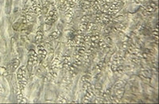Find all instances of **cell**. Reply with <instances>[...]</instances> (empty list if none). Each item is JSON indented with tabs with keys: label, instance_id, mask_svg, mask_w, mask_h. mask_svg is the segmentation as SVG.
<instances>
[{
	"label": "cell",
	"instance_id": "cell-1",
	"mask_svg": "<svg viewBox=\"0 0 159 104\" xmlns=\"http://www.w3.org/2000/svg\"><path fill=\"white\" fill-rule=\"evenodd\" d=\"M126 83L124 80H118L112 89V93L110 94L111 101L112 102H119L125 92Z\"/></svg>",
	"mask_w": 159,
	"mask_h": 104
},
{
	"label": "cell",
	"instance_id": "cell-2",
	"mask_svg": "<svg viewBox=\"0 0 159 104\" xmlns=\"http://www.w3.org/2000/svg\"><path fill=\"white\" fill-rule=\"evenodd\" d=\"M17 80L18 83L19 89L21 91H23L27 85L28 83V77H27L26 68L22 65L19 67L17 69Z\"/></svg>",
	"mask_w": 159,
	"mask_h": 104
},
{
	"label": "cell",
	"instance_id": "cell-3",
	"mask_svg": "<svg viewBox=\"0 0 159 104\" xmlns=\"http://www.w3.org/2000/svg\"><path fill=\"white\" fill-rule=\"evenodd\" d=\"M58 18V13H57V8L54 3L50 4L49 9L46 13V18H45V24L49 26H52L53 23L57 21Z\"/></svg>",
	"mask_w": 159,
	"mask_h": 104
},
{
	"label": "cell",
	"instance_id": "cell-4",
	"mask_svg": "<svg viewBox=\"0 0 159 104\" xmlns=\"http://www.w3.org/2000/svg\"><path fill=\"white\" fill-rule=\"evenodd\" d=\"M39 59H38V53L34 49H30L28 53V62H27L26 69L30 73L33 72V69L38 64Z\"/></svg>",
	"mask_w": 159,
	"mask_h": 104
},
{
	"label": "cell",
	"instance_id": "cell-5",
	"mask_svg": "<svg viewBox=\"0 0 159 104\" xmlns=\"http://www.w3.org/2000/svg\"><path fill=\"white\" fill-rule=\"evenodd\" d=\"M60 66H61V61H60V59L58 57H55L54 60L52 61L50 68H49V75H50V76H51L53 80H54L57 77V69H58Z\"/></svg>",
	"mask_w": 159,
	"mask_h": 104
},
{
	"label": "cell",
	"instance_id": "cell-6",
	"mask_svg": "<svg viewBox=\"0 0 159 104\" xmlns=\"http://www.w3.org/2000/svg\"><path fill=\"white\" fill-rule=\"evenodd\" d=\"M123 5V2L121 1H119V2H112V4L109 6V9H108L107 14H110L112 16L116 15L119 12V10H121L122 6Z\"/></svg>",
	"mask_w": 159,
	"mask_h": 104
},
{
	"label": "cell",
	"instance_id": "cell-7",
	"mask_svg": "<svg viewBox=\"0 0 159 104\" xmlns=\"http://www.w3.org/2000/svg\"><path fill=\"white\" fill-rule=\"evenodd\" d=\"M94 95H95V92H94V86L92 84H91V85L86 89V91H84V96L83 102L84 103L91 102L92 98L94 97Z\"/></svg>",
	"mask_w": 159,
	"mask_h": 104
},
{
	"label": "cell",
	"instance_id": "cell-8",
	"mask_svg": "<svg viewBox=\"0 0 159 104\" xmlns=\"http://www.w3.org/2000/svg\"><path fill=\"white\" fill-rule=\"evenodd\" d=\"M37 49H38V59H39L40 61H45L47 57L48 52L46 50V49L45 48V46L42 45V44L40 43L38 46H37Z\"/></svg>",
	"mask_w": 159,
	"mask_h": 104
},
{
	"label": "cell",
	"instance_id": "cell-9",
	"mask_svg": "<svg viewBox=\"0 0 159 104\" xmlns=\"http://www.w3.org/2000/svg\"><path fill=\"white\" fill-rule=\"evenodd\" d=\"M31 2L32 4L31 10H32L33 13L38 16L41 15L42 13V7L38 2V0H31Z\"/></svg>",
	"mask_w": 159,
	"mask_h": 104
},
{
	"label": "cell",
	"instance_id": "cell-10",
	"mask_svg": "<svg viewBox=\"0 0 159 104\" xmlns=\"http://www.w3.org/2000/svg\"><path fill=\"white\" fill-rule=\"evenodd\" d=\"M64 16H65V19H66L67 22H71L74 17V8H67V9L64 10Z\"/></svg>",
	"mask_w": 159,
	"mask_h": 104
},
{
	"label": "cell",
	"instance_id": "cell-11",
	"mask_svg": "<svg viewBox=\"0 0 159 104\" xmlns=\"http://www.w3.org/2000/svg\"><path fill=\"white\" fill-rule=\"evenodd\" d=\"M71 64V57L69 55H64L63 57L62 61H61V68L64 69H68Z\"/></svg>",
	"mask_w": 159,
	"mask_h": 104
},
{
	"label": "cell",
	"instance_id": "cell-12",
	"mask_svg": "<svg viewBox=\"0 0 159 104\" xmlns=\"http://www.w3.org/2000/svg\"><path fill=\"white\" fill-rule=\"evenodd\" d=\"M44 39V31L42 26H40L37 30L36 35H35V42L36 43L40 44L42 43V42Z\"/></svg>",
	"mask_w": 159,
	"mask_h": 104
},
{
	"label": "cell",
	"instance_id": "cell-13",
	"mask_svg": "<svg viewBox=\"0 0 159 104\" xmlns=\"http://www.w3.org/2000/svg\"><path fill=\"white\" fill-rule=\"evenodd\" d=\"M61 36V32L58 30H56L53 31L51 34H49V37L47 38L46 39V42H51L53 41L56 40L57 38H59V37Z\"/></svg>",
	"mask_w": 159,
	"mask_h": 104
},
{
	"label": "cell",
	"instance_id": "cell-14",
	"mask_svg": "<svg viewBox=\"0 0 159 104\" xmlns=\"http://www.w3.org/2000/svg\"><path fill=\"white\" fill-rule=\"evenodd\" d=\"M20 60L18 58L13 59L10 64V72H14V71H16L18 68H19V65H20Z\"/></svg>",
	"mask_w": 159,
	"mask_h": 104
},
{
	"label": "cell",
	"instance_id": "cell-15",
	"mask_svg": "<svg viewBox=\"0 0 159 104\" xmlns=\"http://www.w3.org/2000/svg\"><path fill=\"white\" fill-rule=\"evenodd\" d=\"M111 68H112V70L113 72H117L118 69L119 68V60L117 57H114L112 59V65H111Z\"/></svg>",
	"mask_w": 159,
	"mask_h": 104
},
{
	"label": "cell",
	"instance_id": "cell-16",
	"mask_svg": "<svg viewBox=\"0 0 159 104\" xmlns=\"http://www.w3.org/2000/svg\"><path fill=\"white\" fill-rule=\"evenodd\" d=\"M17 100L18 102H27V99L23 96V94H22V91H21L20 89L18 90V95H17Z\"/></svg>",
	"mask_w": 159,
	"mask_h": 104
},
{
	"label": "cell",
	"instance_id": "cell-17",
	"mask_svg": "<svg viewBox=\"0 0 159 104\" xmlns=\"http://www.w3.org/2000/svg\"><path fill=\"white\" fill-rule=\"evenodd\" d=\"M87 26H88V22H84L81 21V22L80 23L79 28H78L77 30H79L80 32L84 33L87 31Z\"/></svg>",
	"mask_w": 159,
	"mask_h": 104
},
{
	"label": "cell",
	"instance_id": "cell-18",
	"mask_svg": "<svg viewBox=\"0 0 159 104\" xmlns=\"http://www.w3.org/2000/svg\"><path fill=\"white\" fill-rule=\"evenodd\" d=\"M7 74L6 68L3 66H0V77H3Z\"/></svg>",
	"mask_w": 159,
	"mask_h": 104
},
{
	"label": "cell",
	"instance_id": "cell-19",
	"mask_svg": "<svg viewBox=\"0 0 159 104\" xmlns=\"http://www.w3.org/2000/svg\"><path fill=\"white\" fill-rule=\"evenodd\" d=\"M123 19H124V16H123V15H119V16H116V17L113 18V20H112V22H114L120 23L121 22H123Z\"/></svg>",
	"mask_w": 159,
	"mask_h": 104
},
{
	"label": "cell",
	"instance_id": "cell-20",
	"mask_svg": "<svg viewBox=\"0 0 159 104\" xmlns=\"http://www.w3.org/2000/svg\"><path fill=\"white\" fill-rule=\"evenodd\" d=\"M104 61H100V62H99L96 65V70L97 72H100L104 69Z\"/></svg>",
	"mask_w": 159,
	"mask_h": 104
},
{
	"label": "cell",
	"instance_id": "cell-21",
	"mask_svg": "<svg viewBox=\"0 0 159 104\" xmlns=\"http://www.w3.org/2000/svg\"><path fill=\"white\" fill-rule=\"evenodd\" d=\"M57 101H58V102H67V100L62 96V95H60V96H59V98Z\"/></svg>",
	"mask_w": 159,
	"mask_h": 104
},
{
	"label": "cell",
	"instance_id": "cell-22",
	"mask_svg": "<svg viewBox=\"0 0 159 104\" xmlns=\"http://www.w3.org/2000/svg\"><path fill=\"white\" fill-rule=\"evenodd\" d=\"M157 27H156L155 28V31H154V33H153V34H154V35H155V38H156V39H157Z\"/></svg>",
	"mask_w": 159,
	"mask_h": 104
},
{
	"label": "cell",
	"instance_id": "cell-23",
	"mask_svg": "<svg viewBox=\"0 0 159 104\" xmlns=\"http://www.w3.org/2000/svg\"><path fill=\"white\" fill-rule=\"evenodd\" d=\"M68 1H70L71 2H72L75 5H76V3H77V0H68Z\"/></svg>",
	"mask_w": 159,
	"mask_h": 104
},
{
	"label": "cell",
	"instance_id": "cell-24",
	"mask_svg": "<svg viewBox=\"0 0 159 104\" xmlns=\"http://www.w3.org/2000/svg\"><path fill=\"white\" fill-rule=\"evenodd\" d=\"M0 15H1V10H0Z\"/></svg>",
	"mask_w": 159,
	"mask_h": 104
}]
</instances>
